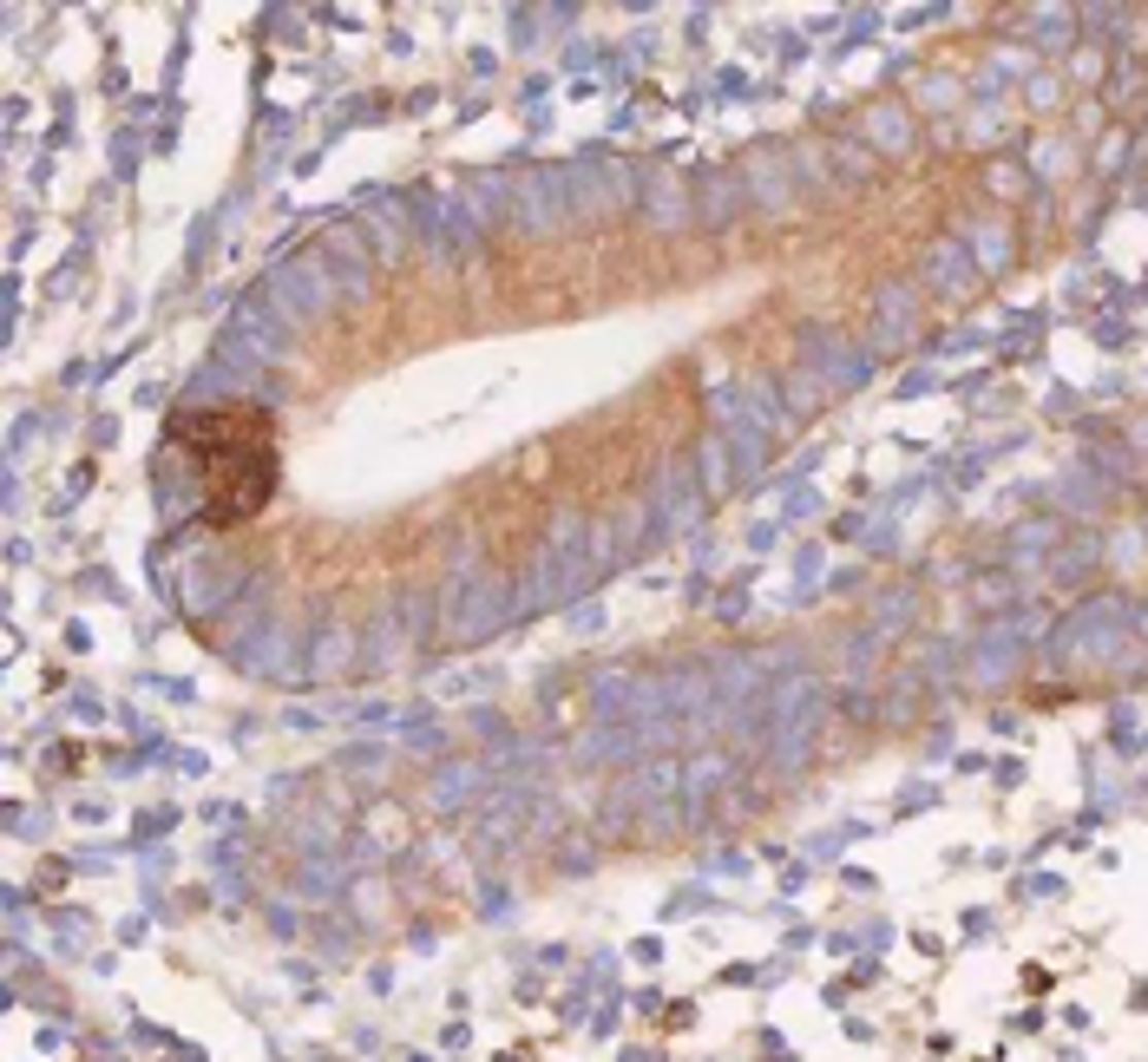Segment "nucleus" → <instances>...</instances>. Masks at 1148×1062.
<instances>
[{"label": "nucleus", "mask_w": 1148, "mask_h": 1062, "mask_svg": "<svg viewBox=\"0 0 1148 1062\" xmlns=\"http://www.w3.org/2000/svg\"><path fill=\"white\" fill-rule=\"evenodd\" d=\"M171 446L197 473V506L210 525H237L276 492V420L249 401L197 407L171 420Z\"/></svg>", "instance_id": "f257e3e1"}]
</instances>
